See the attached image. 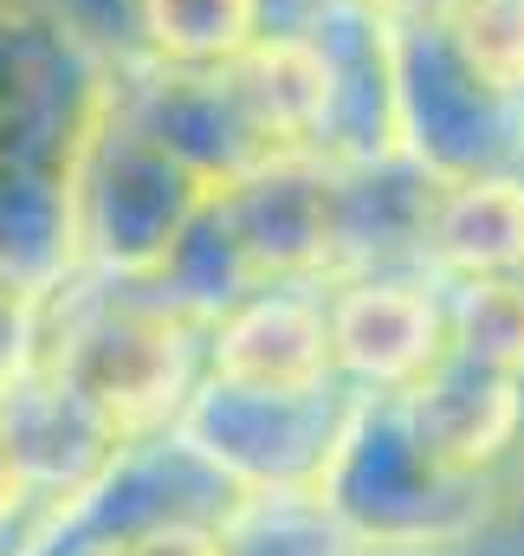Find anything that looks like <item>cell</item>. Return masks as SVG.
I'll return each mask as SVG.
<instances>
[{
  "mask_svg": "<svg viewBox=\"0 0 524 556\" xmlns=\"http://www.w3.org/2000/svg\"><path fill=\"white\" fill-rule=\"evenodd\" d=\"M155 485H162L155 479V453L130 446L91 485L52 498L46 518L7 556H130V531H136V518H142V505L155 498Z\"/></svg>",
  "mask_w": 524,
  "mask_h": 556,
  "instance_id": "obj_7",
  "label": "cell"
},
{
  "mask_svg": "<svg viewBox=\"0 0 524 556\" xmlns=\"http://www.w3.org/2000/svg\"><path fill=\"white\" fill-rule=\"evenodd\" d=\"M317 498L370 556H434L479 538L486 525V479L447 472L408 433L395 395L350 408Z\"/></svg>",
  "mask_w": 524,
  "mask_h": 556,
  "instance_id": "obj_1",
  "label": "cell"
},
{
  "mask_svg": "<svg viewBox=\"0 0 524 556\" xmlns=\"http://www.w3.org/2000/svg\"><path fill=\"white\" fill-rule=\"evenodd\" d=\"M427 247L460 278H519L524 273V181H460L427 214Z\"/></svg>",
  "mask_w": 524,
  "mask_h": 556,
  "instance_id": "obj_8",
  "label": "cell"
},
{
  "mask_svg": "<svg viewBox=\"0 0 524 556\" xmlns=\"http://www.w3.org/2000/svg\"><path fill=\"white\" fill-rule=\"evenodd\" d=\"M214 382L253 389V395H330L337 337L330 304H311L298 291H260L214 330L208 350Z\"/></svg>",
  "mask_w": 524,
  "mask_h": 556,
  "instance_id": "obj_6",
  "label": "cell"
},
{
  "mask_svg": "<svg viewBox=\"0 0 524 556\" xmlns=\"http://www.w3.org/2000/svg\"><path fill=\"white\" fill-rule=\"evenodd\" d=\"M401 420L408 433L460 479H492L499 459L519 446L524 427V376L519 369H499V363H479L466 350H447V363L401 389Z\"/></svg>",
  "mask_w": 524,
  "mask_h": 556,
  "instance_id": "obj_5",
  "label": "cell"
},
{
  "mask_svg": "<svg viewBox=\"0 0 524 556\" xmlns=\"http://www.w3.org/2000/svg\"><path fill=\"white\" fill-rule=\"evenodd\" d=\"M350 408L330 395H253L208 376L175 420V446L227 492H317Z\"/></svg>",
  "mask_w": 524,
  "mask_h": 556,
  "instance_id": "obj_3",
  "label": "cell"
},
{
  "mask_svg": "<svg viewBox=\"0 0 524 556\" xmlns=\"http://www.w3.org/2000/svg\"><path fill=\"white\" fill-rule=\"evenodd\" d=\"M337 369L376 395L427 382L453 350V304H440L414 278H363L330 298Z\"/></svg>",
  "mask_w": 524,
  "mask_h": 556,
  "instance_id": "obj_4",
  "label": "cell"
},
{
  "mask_svg": "<svg viewBox=\"0 0 524 556\" xmlns=\"http://www.w3.org/2000/svg\"><path fill=\"white\" fill-rule=\"evenodd\" d=\"M20 376H26V304L0 278V395H13Z\"/></svg>",
  "mask_w": 524,
  "mask_h": 556,
  "instance_id": "obj_12",
  "label": "cell"
},
{
  "mask_svg": "<svg viewBox=\"0 0 524 556\" xmlns=\"http://www.w3.org/2000/svg\"><path fill=\"white\" fill-rule=\"evenodd\" d=\"M149 33L182 59H227L253 33V0H149Z\"/></svg>",
  "mask_w": 524,
  "mask_h": 556,
  "instance_id": "obj_9",
  "label": "cell"
},
{
  "mask_svg": "<svg viewBox=\"0 0 524 556\" xmlns=\"http://www.w3.org/2000/svg\"><path fill=\"white\" fill-rule=\"evenodd\" d=\"M453 33L466 39L473 72H486L499 91L524 85V0H460Z\"/></svg>",
  "mask_w": 524,
  "mask_h": 556,
  "instance_id": "obj_10",
  "label": "cell"
},
{
  "mask_svg": "<svg viewBox=\"0 0 524 556\" xmlns=\"http://www.w3.org/2000/svg\"><path fill=\"white\" fill-rule=\"evenodd\" d=\"M519 525H524V498H519Z\"/></svg>",
  "mask_w": 524,
  "mask_h": 556,
  "instance_id": "obj_13",
  "label": "cell"
},
{
  "mask_svg": "<svg viewBox=\"0 0 524 556\" xmlns=\"http://www.w3.org/2000/svg\"><path fill=\"white\" fill-rule=\"evenodd\" d=\"M117 446H142L195 395V330L169 304H104L39 363Z\"/></svg>",
  "mask_w": 524,
  "mask_h": 556,
  "instance_id": "obj_2",
  "label": "cell"
},
{
  "mask_svg": "<svg viewBox=\"0 0 524 556\" xmlns=\"http://www.w3.org/2000/svg\"><path fill=\"white\" fill-rule=\"evenodd\" d=\"M33 498H39V479H33V466H26V453H20V440H13L7 415H0V538L26 518Z\"/></svg>",
  "mask_w": 524,
  "mask_h": 556,
  "instance_id": "obj_11",
  "label": "cell"
}]
</instances>
